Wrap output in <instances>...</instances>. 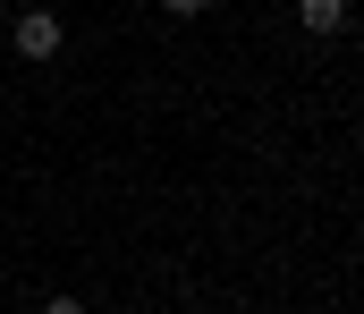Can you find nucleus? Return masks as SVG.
I'll return each mask as SVG.
<instances>
[{
  "label": "nucleus",
  "instance_id": "f257e3e1",
  "mask_svg": "<svg viewBox=\"0 0 364 314\" xmlns=\"http://www.w3.org/2000/svg\"><path fill=\"white\" fill-rule=\"evenodd\" d=\"M9 43H17V60H60V43H68V26H60L51 9H26V17L9 26Z\"/></svg>",
  "mask_w": 364,
  "mask_h": 314
},
{
  "label": "nucleus",
  "instance_id": "f03ea898",
  "mask_svg": "<svg viewBox=\"0 0 364 314\" xmlns=\"http://www.w3.org/2000/svg\"><path fill=\"white\" fill-rule=\"evenodd\" d=\"M296 26L305 34H339L348 26V0H296Z\"/></svg>",
  "mask_w": 364,
  "mask_h": 314
},
{
  "label": "nucleus",
  "instance_id": "7ed1b4c3",
  "mask_svg": "<svg viewBox=\"0 0 364 314\" xmlns=\"http://www.w3.org/2000/svg\"><path fill=\"white\" fill-rule=\"evenodd\" d=\"M161 9H170V17H203L212 0H161Z\"/></svg>",
  "mask_w": 364,
  "mask_h": 314
},
{
  "label": "nucleus",
  "instance_id": "20e7f679",
  "mask_svg": "<svg viewBox=\"0 0 364 314\" xmlns=\"http://www.w3.org/2000/svg\"><path fill=\"white\" fill-rule=\"evenodd\" d=\"M43 314H85V306H77V298H43Z\"/></svg>",
  "mask_w": 364,
  "mask_h": 314
},
{
  "label": "nucleus",
  "instance_id": "39448f33",
  "mask_svg": "<svg viewBox=\"0 0 364 314\" xmlns=\"http://www.w3.org/2000/svg\"><path fill=\"white\" fill-rule=\"evenodd\" d=\"M356 51H364V34H356Z\"/></svg>",
  "mask_w": 364,
  "mask_h": 314
}]
</instances>
